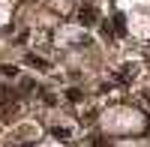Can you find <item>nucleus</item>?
Wrapping results in <instances>:
<instances>
[{"instance_id": "f257e3e1", "label": "nucleus", "mask_w": 150, "mask_h": 147, "mask_svg": "<svg viewBox=\"0 0 150 147\" xmlns=\"http://www.w3.org/2000/svg\"><path fill=\"white\" fill-rule=\"evenodd\" d=\"M78 21L84 24V27L96 24V21H99V12H96V6H81V12H78Z\"/></svg>"}, {"instance_id": "f03ea898", "label": "nucleus", "mask_w": 150, "mask_h": 147, "mask_svg": "<svg viewBox=\"0 0 150 147\" xmlns=\"http://www.w3.org/2000/svg\"><path fill=\"white\" fill-rule=\"evenodd\" d=\"M111 30H114L117 36H126V18H123L120 12L114 15V21H111Z\"/></svg>"}, {"instance_id": "7ed1b4c3", "label": "nucleus", "mask_w": 150, "mask_h": 147, "mask_svg": "<svg viewBox=\"0 0 150 147\" xmlns=\"http://www.w3.org/2000/svg\"><path fill=\"white\" fill-rule=\"evenodd\" d=\"M27 63H30V66H36V69H48V60L36 57V54H27Z\"/></svg>"}, {"instance_id": "20e7f679", "label": "nucleus", "mask_w": 150, "mask_h": 147, "mask_svg": "<svg viewBox=\"0 0 150 147\" xmlns=\"http://www.w3.org/2000/svg\"><path fill=\"white\" fill-rule=\"evenodd\" d=\"M66 99H69V102H81V99H84V93H81L78 87H69V90H66Z\"/></svg>"}, {"instance_id": "39448f33", "label": "nucleus", "mask_w": 150, "mask_h": 147, "mask_svg": "<svg viewBox=\"0 0 150 147\" xmlns=\"http://www.w3.org/2000/svg\"><path fill=\"white\" fill-rule=\"evenodd\" d=\"M0 72H3V78H15V75H18V69H15V66H9V63H6V66H0Z\"/></svg>"}, {"instance_id": "423d86ee", "label": "nucleus", "mask_w": 150, "mask_h": 147, "mask_svg": "<svg viewBox=\"0 0 150 147\" xmlns=\"http://www.w3.org/2000/svg\"><path fill=\"white\" fill-rule=\"evenodd\" d=\"M51 135H54V138H69V129H63V126H54V129H51Z\"/></svg>"}, {"instance_id": "0eeeda50", "label": "nucleus", "mask_w": 150, "mask_h": 147, "mask_svg": "<svg viewBox=\"0 0 150 147\" xmlns=\"http://www.w3.org/2000/svg\"><path fill=\"white\" fill-rule=\"evenodd\" d=\"M33 87H36V84H33V81H30V78H24V81H21V90H24V93H30V90H33Z\"/></svg>"}, {"instance_id": "6e6552de", "label": "nucleus", "mask_w": 150, "mask_h": 147, "mask_svg": "<svg viewBox=\"0 0 150 147\" xmlns=\"http://www.w3.org/2000/svg\"><path fill=\"white\" fill-rule=\"evenodd\" d=\"M147 105H150V90H147Z\"/></svg>"}]
</instances>
